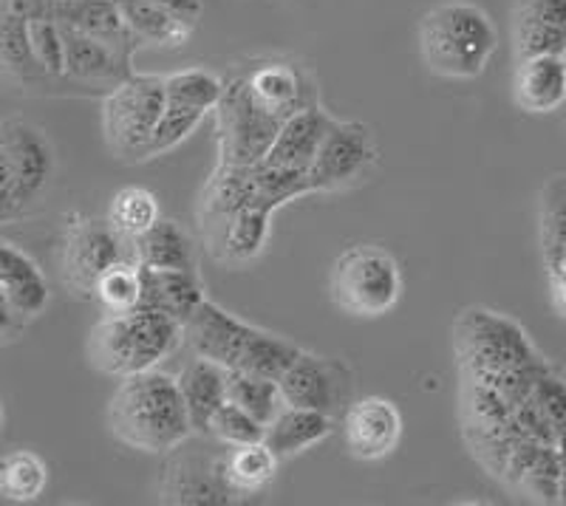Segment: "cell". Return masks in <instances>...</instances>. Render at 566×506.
Listing matches in <instances>:
<instances>
[{"label": "cell", "instance_id": "603a6c76", "mask_svg": "<svg viewBox=\"0 0 566 506\" xmlns=\"http://www.w3.org/2000/svg\"><path fill=\"white\" fill-rule=\"evenodd\" d=\"M250 88L266 108L281 119H290L297 110L317 105V94L312 80L297 65L264 63L250 74Z\"/></svg>", "mask_w": 566, "mask_h": 506}, {"label": "cell", "instance_id": "3957f363", "mask_svg": "<svg viewBox=\"0 0 566 506\" xmlns=\"http://www.w3.org/2000/svg\"><path fill=\"white\" fill-rule=\"evenodd\" d=\"M495 49H499V34H495L493 20L476 3L448 0L422 14L419 54L437 77H479L488 68Z\"/></svg>", "mask_w": 566, "mask_h": 506}, {"label": "cell", "instance_id": "ac0fdd59", "mask_svg": "<svg viewBox=\"0 0 566 506\" xmlns=\"http://www.w3.org/2000/svg\"><path fill=\"white\" fill-rule=\"evenodd\" d=\"M272 212L266 204L252 199L250 204L241 207L235 215L207 232L210 252L224 263H250L252 257L261 255L266 238H270Z\"/></svg>", "mask_w": 566, "mask_h": 506}, {"label": "cell", "instance_id": "7bdbcfd3", "mask_svg": "<svg viewBox=\"0 0 566 506\" xmlns=\"http://www.w3.org/2000/svg\"><path fill=\"white\" fill-rule=\"evenodd\" d=\"M154 3H159V7L170 9V12L181 14L185 20H190V23H199L201 20V0H154Z\"/></svg>", "mask_w": 566, "mask_h": 506}, {"label": "cell", "instance_id": "30bf717a", "mask_svg": "<svg viewBox=\"0 0 566 506\" xmlns=\"http://www.w3.org/2000/svg\"><path fill=\"white\" fill-rule=\"evenodd\" d=\"M377 161V141L368 125L332 123L323 139L317 159L312 165V187L315 192H335L357 185Z\"/></svg>", "mask_w": 566, "mask_h": 506}, {"label": "cell", "instance_id": "4dcf8cb0", "mask_svg": "<svg viewBox=\"0 0 566 506\" xmlns=\"http://www.w3.org/2000/svg\"><path fill=\"white\" fill-rule=\"evenodd\" d=\"M227 83L207 68H185L165 77V91H168V105L193 110V114L207 116L219 108L224 96Z\"/></svg>", "mask_w": 566, "mask_h": 506}, {"label": "cell", "instance_id": "4fadbf2b", "mask_svg": "<svg viewBox=\"0 0 566 506\" xmlns=\"http://www.w3.org/2000/svg\"><path fill=\"white\" fill-rule=\"evenodd\" d=\"M52 292L43 270L14 244L0 246V306H3V331H12V323H29L49 308Z\"/></svg>", "mask_w": 566, "mask_h": 506}, {"label": "cell", "instance_id": "d4e9b609", "mask_svg": "<svg viewBox=\"0 0 566 506\" xmlns=\"http://www.w3.org/2000/svg\"><path fill=\"white\" fill-rule=\"evenodd\" d=\"M255 165H224L210 176L205 192H201V224L207 232L224 224L230 215L255 199Z\"/></svg>", "mask_w": 566, "mask_h": 506}, {"label": "cell", "instance_id": "9a60e30c", "mask_svg": "<svg viewBox=\"0 0 566 506\" xmlns=\"http://www.w3.org/2000/svg\"><path fill=\"white\" fill-rule=\"evenodd\" d=\"M181 328H185L187 346L193 348L199 357L224 366L227 371L239 368L247 342H250L252 331H255V326L232 317L230 312H224L219 303L212 301L201 303Z\"/></svg>", "mask_w": 566, "mask_h": 506}, {"label": "cell", "instance_id": "1f68e13d", "mask_svg": "<svg viewBox=\"0 0 566 506\" xmlns=\"http://www.w3.org/2000/svg\"><path fill=\"white\" fill-rule=\"evenodd\" d=\"M541 255L547 272H555L566 261V176L549 181L541 192Z\"/></svg>", "mask_w": 566, "mask_h": 506}, {"label": "cell", "instance_id": "484cf974", "mask_svg": "<svg viewBox=\"0 0 566 506\" xmlns=\"http://www.w3.org/2000/svg\"><path fill=\"white\" fill-rule=\"evenodd\" d=\"M332 430H335V417L312 411V408L283 404V411L266 428L264 442L275 450L277 458H290V455H297L303 450L321 444Z\"/></svg>", "mask_w": 566, "mask_h": 506}, {"label": "cell", "instance_id": "ba28073f", "mask_svg": "<svg viewBox=\"0 0 566 506\" xmlns=\"http://www.w3.org/2000/svg\"><path fill=\"white\" fill-rule=\"evenodd\" d=\"M219 154L224 165H258L272 150L283 119L272 114L250 80H230L219 103Z\"/></svg>", "mask_w": 566, "mask_h": 506}, {"label": "cell", "instance_id": "8fae6325", "mask_svg": "<svg viewBox=\"0 0 566 506\" xmlns=\"http://www.w3.org/2000/svg\"><path fill=\"white\" fill-rule=\"evenodd\" d=\"M283 393V402L292 408H312V411L346 413L352 404V371L343 362L317 354L303 351L295 359V366L277 379Z\"/></svg>", "mask_w": 566, "mask_h": 506}, {"label": "cell", "instance_id": "83f0119b", "mask_svg": "<svg viewBox=\"0 0 566 506\" xmlns=\"http://www.w3.org/2000/svg\"><path fill=\"white\" fill-rule=\"evenodd\" d=\"M119 7H123L130 32L136 34L142 45L176 49V45H185L196 29V23L159 7L154 0H119Z\"/></svg>", "mask_w": 566, "mask_h": 506}, {"label": "cell", "instance_id": "d6a6232c", "mask_svg": "<svg viewBox=\"0 0 566 506\" xmlns=\"http://www.w3.org/2000/svg\"><path fill=\"white\" fill-rule=\"evenodd\" d=\"M0 60L7 74L18 77L20 83H38L49 77L34 57L29 18H20L14 12H0Z\"/></svg>", "mask_w": 566, "mask_h": 506}, {"label": "cell", "instance_id": "cb8c5ba5", "mask_svg": "<svg viewBox=\"0 0 566 506\" xmlns=\"http://www.w3.org/2000/svg\"><path fill=\"white\" fill-rule=\"evenodd\" d=\"M179 384L193 433H210L212 417L227 402V368L196 354V359L181 368Z\"/></svg>", "mask_w": 566, "mask_h": 506}, {"label": "cell", "instance_id": "7c38bea8", "mask_svg": "<svg viewBox=\"0 0 566 506\" xmlns=\"http://www.w3.org/2000/svg\"><path fill=\"white\" fill-rule=\"evenodd\" d=\"M159 495L168 504H232V500H239L227 481L224 458L187 453L179 447L165 464Z\"/></svg>", "mask_w": 566, "mask_h": 506}, {"label": "cell", "instance_id": "5b68a950", "mask_svg": "<svg viewBox=\"0 0 566 506\" xmlns=\"http://www.w3.org/2000/svg\"><path fill=\"white\" fill-rule=\"evenodd\" d=\"M402 275L380 246H352L332 263L328 297L352 317H382L399 303Z\"/></svg>", "mask_w": 566, "mask_h": 506}, {"label": "cell", "instance_id": "f546056e", "mask_svg": "<svg viewBox=\"0 0 566 506\" xmlns=\"http://www.w3.org/2000/svg\"><path fill=\"white\" fill-rule=\"evenodd\" d=\"M49 487V467L32 450H12L0 462V495L12 504L38 500Z\"/></svg>", "mask_w": 566, "mask_h": 506}, {"label": "cell", "instance_id": "e0dca14e", "mask_svg": "<svg viewBox=\"0 0 566 506\" xmlns=\"http://www.w3.org/2000/svg\"><path fill=\"white\" fill-rule=\"evenodd\" d=\"M63 40L65 77L94 85H119L128 77H134V65H130L134 63V54H125L123 49H116V45L105 43V40L91 38V34L77 32V29L71 27H63Z\"/></svg>", "mask_w": 566, "mask_h": 506}, {"label": "cell", "instance_id": "7a4b0ae2", "mask_svg": "<svg viewBox=\"0 0 566 506\" xmlns=\"http://www.w3.org/2000/svg\"><path fill=\"white\" fill-rule=\"evenodd\" d=\"M185 340V328L165 312L139 306L130 312H108L91 328L85 354L99 373L125 379L150 371L168 359Z\"/></svg>", "mask_w": 566, "mask_h": 506}, {"label": "cell", "instance_id": "f6af8a7d", "mask_svg": "<svg viewBox=\"0 0 566 506\" xmlns=\"http://www.w3.org/2000/svg\"><path fill=\"white\" fill-rule=\"evenodd\" d=\"M558 450H560V504H566V439H560Z\"/></svg>", "mask_w": 566, "mask_h": 506}, {"label": "cell", "instance_id": "52a82bcc", "mask_svg": "<svg viewBox=\"0 0 566 506\" xmlns=\"http://www.w3.org/2000/svg\"><path fill=\"white\" fill-rule=\"evenodd\" d=\"M457 342L468 373L479 379L502 377L541 359L522 326L484 308L464 312L457 326Z\"/></svg>", "mask_w": 566, "mask_h": 506}, {"label": "cell", "instance_id": "ee69618b", "mask_svg": "<svg viewBox=\"0 0 566 506\" xmlns=\"http://www.w3.org/2000/svg\"><path fill=\"white\" fill-rule=\"evenodd\" d=\"M549 283H553V303L558 308V315L566 320V263L560 270L549 272Z\"/></svg>", "mask_w": 566, "mask_h": 506}, {"label": "cell", "instance_id": "5bb4252c", "mask_svg": "<svg viewBox=\"0 0 566 506\" xmlns=\"http://www.w3.org/2000/svg\"><path fill=\"white\" fill-rule=\"evenodd\" d=\"M346 447L360 462H380L397 450L402 439V417L397 404L382 397H363L343 413Z\"/></svg>", "mask_w": 566, "mask_h": 506}, {"label": "cell", "instance_id": "6da1fadb", "mask_svg": "<svg viewBox=\"0 0 566 506\" xmlns=\"http://www.w3.org/2000/svg\"><path fill=\"white\" fill-rule=\"evenodd\" d=\"M108 430L142 453H174L181 447L193 436V424L179 377L150 368L119 379V388L108 402Z\"/></svg>", "mask_w": 566, "mask_h": 506}, {"label": "cell", "instance_id": "8d00e7d4", "mask_svg": "<svg viewBox=\"0 0 566 506\" xmlns=\"http://www.w3.org/2000/svg\"><path fill=\"white\" fill-rule=\"evenodd\" d=\"M94 297L105 312H130L142 306V266L136 261H119L97 281Z\"/></svg>", "mask_w": 566, "mask_h": 506}, {"label": "cell", "instance_id": "ab89813d", "mask_svg": "<svg viewBox=\"0 0 566 506\" xmlns=\"http://www.w3.org/2000/svg\"><path fill=\"white\" fill-rule=\"evenodd\" d=\"M29 38H32L34 57L49 77H65V40L63 27L54 14L29 20Z\"/></svg>", "mask_w": 566, "mask_h": 506}, {"label": "cell", "instance_id": "277c9868", "mask_svg": "<svg viewBox=\"0 0 566 506\" xmlns=\"http://www.w3.org/2000/svg\"><path fill=\"white\" fill-rule=\"evenodd\" d=\"M54 148L49 136L27 119L0 125V219L27 215L54 179Z\"/></svg>", "mask_w": 566, "mask_h": 506}, {"label": "cell", "instance_id": "8992f818", "mask_svg": "<svg viewBox=\"0 0 566 506\" xmlns=\"http://www.w3.org/2000/svg\"><path fill=\"white\" fill-rule=\"evenodd\" d=\"M168 108L165 77L134 74L125 83L114 85L103 105V130L108 148L119 159L145 161L156 125Z\"/></svg>", "mask_w": 566, "mask_h": 506}, {"label": "cell", "instance_id": "2e32d148", "mask_svg": "<svg viewBox=\"0 0 566 506\" xmlns=\"http://www.w3.org/2000/svg\"><path fill=\"white\" fill-rule=\"evenodd\" d=\"M515 63L566 54V0H518L513 9Z\"/></svg>", "mask_w": 566, "mask_h": 506}, {"label": "cell", "instance_id": "836d02e7", "mask_svg": "<svg viewBox=\"0 0 566 506\" xmlns=\"http://www.w3.org/2000/svg\"><path fill=\"white\" fill-rule=\"evenodd\" d=\"M227 399L244 408L247 413L270 428L272 419L283 411V393L277 379L255 377L244 371H227Z\"/></svg>", "mask_w": 566, "mask_h": 506}, {"label": "cell", "instance_id": "d590c367", "mask_svg": "<svg viewBox=\"0 0 566 506\" xmlns=\"http://www.w3.org/2000/svg\"><path fill=\"white\" fill-rule=\"evenodd\" d=\"M159 219V199L145 187H123L111 199L108 221L116 232H123L130 241L145 235Z\"/></svg>", "mask_w": 566, "mask_h": 506}, {"label": "cell", "instance_id": "44dd1931", "mask_svg": "<svg viewBox=\"0 0 566 506\" xmlns=\"http://www.w3.org/2000/svg\"><path fill=\"white\" fill-rule=\"evenodd\" d=\"M332 123H335V119H332L321 105H310V108L297 110L290 119H283L275 145H272V150L266 154L264 161L277 167L312 170V165H315L317 159V150H321Z\"/></svg>", "mask_w": 566, "mask_h": 506}, {"label": "cell", "instance_id": "9c48e42d", "mask_svg": "<svg viewBox=\"0 0 566 506\" xmlns=\"http://www.w3.org/2000/svg\"><path fill=\"white\" fill-rule=\"evenodd\" d=\"M119 261H136L134 241L116 232L111 221H77L63 235L60 272L77 297H94L97 281Z\"/></svg>", "mask_w": 566, "mask_h": 506}, {"label": "cell", "instance_id": "f35d334b", "mask_svg": "<svg viewBox=\"0 0 566 506\" xmlns=\"http://www.w3.org/2000/svg\"><path fill=\"white\" fill-rule=\"evenodd\" d=\"M210 436L219 439L221 444H230V447H244V444L264 442L266 424H261L252 413H247L244 408L227 399L219 413L212 417Z\"/></svg>", "mask_w": 566, "mask_h": 506}, {"label": "cell", "instance_id": "7402d4cb", "mask_svg": "<svg viewBox=\"0 0 566 506\" xmlns=\"http://www.w3.org/2000/svg\"><path fill=\"white\" fill-rule=\"evenodd\" d=\"M205 301V286H201L196 270H150V266H142V306L165 312L185 326Z\"/></svg>", "mask_w": 566, "mask_h": 506}, {"label": "cell", "instance_id": "60d3db41", "mask_svg": "<svg viewBox=\"0 0 566 506\" xmlns=\"http://www.w3.org/2000/svg\"><path fill=\"white\" fill-rule=\"evenodd\" d=\"M201 119H205L201 114H193V110L168 105V108H165V114H161V123L156 125V134H154V139H150L148 150H145V159H154V156H161V154H168V150H174L179 141H185L187 136L199 128Z\"/></svg>", "mask_w": 566, "mask_h": 506}, {"label": "cell", "instance_id": "b9f144b4", "mask_svg": "<svg viewBox=\"0 0 566 506\" xmlns=\"http://www.w3.org/2000/svg\"><path fill=\"white\" fill-rule=\"evenodd\" d=\"M535 404L541 408L547 424L553 428L555 439H566V379L555 377L553 371H547L538 379L533 391Z\"/></svg>", "mask_w": 566, "mask_h": 506}, {"label": "cell", "instance_id": "4316f807", "mask_svg": "<svg viewBox=\"0 0 566 506\" xmlns=\"http://www.w3.org/2000/svg\"><path fill=\"white\" fill-rule=\"evenodd\" d=\"M136 263L150 270H196L193 238L185 226L170 219H159L145 235L134 241Z\"/></svg>", "mask_w": 566, "mask_h": 506}, {"label": "cell", "instance_id": "74e56055", "mask_svg": "<svg viewBox=\"0 0 566 506\" xmlns=\"http://www.w3.org/2000/svg\"><path fill=\"white\" fill-rule=\"evenodd\" d=\"M515 489L530 495L541 504H555L560 500V450L558 444H541L538 455L515 484Z\"/></svg>", "mask_w": 566, "mask_h": 506}, {"label": "cell", "instance_id": "d6986e66", "mask_svg": "<svg viewBox=\"0 0 566 506\" xmlns=\"http://www.w3.org/2000/svg\"><path fill=\"white\" fill-rule=\"evenodd\" d=\"M52 14L63 27L105 40L123 49L125 54H134L142 45L130 32L119 0H60V3H52Z\"/></svg>", "mask_w": 566, "mask_h": 506}, {"label": "cell", "instance_id": "e575fe53", "mask_svg": "<svg viewBox=\"0 0 566 506\" xmlns=\"http://www.w3.org/2000/svg\"><path fill=\"white\" fill-rule=\"evenodd\" d=\"M301 354L303 348H297L295 342L283 340V337L264 331V328H255L235 371L255 373V377L266 379H281L283 373L295 366V359L301 357Z\"/></svg>", "mask_w": 566, "mask_h": 506}, {"label": "cell", "instance_id": "f1b7e54d", "mask_svg": "<svg viewBox=\"0 0 566 506\" xmlns=\"http://www.w3.org/2000/svg\"><path fill=\"white\" fill-rule=\"evenodd\" d=\"M224 473L230 481L232 493L239 495H255L272 484L277 473V455L266 442L244 444L235 447L224 458Z\"/></svg>", "mask_w": 566, "mask_h": 506}, {"label": "cell", "instance_id": "bcb514c9", "mask_svg": "<svg viewBox=\"0 0 566 506\" xmlns=\"http://www.w3.org/2000/svg\"><path fill=\"white\" fill-rule=\"evenodd\" d=\"M564 263H566V261H564Z\"/></svg>", "mask_w": 566, "mask_h": 506}, {"label": "cell", "instance_id": "ffe728a7", "mask_svg": "<svg viewBox=\"0 0 566 506\" xmlns=\"http://www.w3.org/2000/svg\"><path fill=\"white\" fill-rule=\"evenodd\" d=\"M515 105L527 114H553L566 103V57L541 54L518 60L513 83Z\"/></svg>", "mask_w": 566, "mask_h": 506}]
</instances>
